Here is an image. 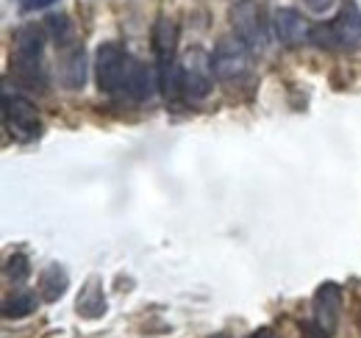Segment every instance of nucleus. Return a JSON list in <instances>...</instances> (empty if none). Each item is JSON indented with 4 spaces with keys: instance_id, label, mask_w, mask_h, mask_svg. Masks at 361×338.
Listing matches in <instances>:
<instances>
[{
    "instance_id": "nucleus-16",
    "label": "nucleus",
    "mask_w": 361,
    "mask_h": 338,
    "mask_svg": "<svg viewBox=\"0 0 361 338\" xmlns=\"http://www.w3.org/2000/svg\"><path fill=\"white\" fill-rule=\"evenodd\" d=\"M37 294L34 292H17L14 296H8L6 302H3V316L6 319H25V316H31L34 311H37Z\"/></svg>"
},
{
    "instance_id": "nucleus-4",
    "label": "nucleus",
    "mask_w": 361,
    "mask_h": 338,
    "mask_svg": "<svg viewBox=\"0 0 361 338\" xmlns=\"http://www.w3.org/2000/svg\"><path fill=\"white\" fill-rule=\"evenodd\" d=\"M212 56H206L203 50H189L180 58V94L186 100H203L212 92Z\"/></svg>"
},
{
    "instance_id": "nucleus-8",
    "label": "nucleus",
    "mask_w": 361,
    "mask_h": 338,
    "mask_svg": "<svg viewBox=\"0 0 361 338\" xmlns=\"http://www.w3.org/2000/svg\"><path fill=\"white\" fill-rule=\"evenodd\" d=\"M59 78L67 89H81L87 84V56H84V47L81 44H64L61 50V58H59Z\"/></svg>"
},
{
    "instance_id": "nucleus-1",
    "label": "nucleus",
    "mask_w": 361,
    "mask_h": 338,
    "mask_svg": "<svg viewBox=\"0 0 361 338\" xmlns=\"http://www.w3.org/2000/svg\"><path fill=\"white\" fill-rule=\"evenodd\" d=\"M131 67V56L117 42H103L94 53V81L103 94L123 92L126 75Z\"/></svg>"
},
{
    "instance_id": "nucleus-15",
    "label": "nucleus",
    "mask_w": 361,
    "mask_h": 338,
    "mask_svg": "<svg viewBox=\"0 0 361 338\" xmlns=\"http://www.w3.org/2000/svg\"><path fill=\"white\" fill-rule=\"evenodd\" d=\"M78 313L84 319H100L106 313V296L97 289V280H92L84 289V294L78 296Z\"/></svg>"
},
{
    "instance_id": "nucleus-5",
    "label": "nucleus",
    "mask_w": 361,
    "mask_h": 338,
    "mask_svg": "<svg viewBox=\"0 0 361 338\" xmlns=\"http://www.w3.org/2000/svg\"><path fill=\"white\" fill-rule=\"evenodd\" d=\"M233 34L250 44V50H262L267 44V28L262 20V8L256 0H236L228 11Z\"/></svg>"
},
{
    "instance_id": "nucleus-7",
    "label": "nucleus",
    "mask_w": 361,
    "mask_h": 338,
    "mask_svg": "<svg viewBox=\"0 0 361 338\" xmlns=\"http://www.w3.org/2000/svg\"><path fill=\"white\" fill-rule=\"evenodd\" d=\"M272 28H275V37L281 39V44H286V47L303 44L309 39V31H312L306 25L303 14L295 11V8H278L275 17H272Z\"/></svg>"
},
{
    "instance_id": "nucleus-22",
    "label": "nucleus",
    "mask_w": 361,
    "mask_h": 338,
    "mask_svg": "<svg viewBox=\"0 0 361 338\" xmlns=\"http://www.w3.org/2000/svg\"><path fill=\"white\" fill-rule=\"evenodd\" d=\"M250 338H278L275 333H272L270 327H259L256 333H250Z\"/></svg>"
},
{
    "instance_id": "nucleus-20",
    "label": "nucleus",
    "mask_w": 361,
    "mask_h": 338,
    "mask_svg": "<svg viewBox=\"0 0 361 338\" xmlns=\"http://www.w3.org/2000/svg\"><path fill=\"white\" fill-rule=\"evenodd\" d=\"M306 3V8L309 11H314V14H325V11H331L339 0H303Z\"/></svg>"
},
{
    "instance_id": "nucleus-21",
    "label": "nucleus",
    "mask_w": 361,
    "mask_h": 338,
    "mask_svg": "<svg viewBox=\"0 0 361 338\" xmlns=\"http://www.w3.org/2000/svg\"><path fill=\"white\" fill-rule=\"evenodd\" d=\"M56 0H20V8L23 11H42L47 6H53Z\"/></svg>"
},
{
    "instance_id": "nucleus-13",
    "label": "nucleus",
    "mask_w": 361,
    "mask_h": 338,
    "mask_svg": "<svg viewBox=\"0 0 361 338\" xmlns=\"http://www.w3.org/2000/svg\"><path fill=\"white\" fill-rule=\"evenodd\" d=\"M67 289H70V275L64 272V266L50 263V266L42 269V275H39V296L45 302H59L61 296L67 294Z\"/></svg>"
},
{
    "instance_id": "nucleus-14",
    "label": "nucleus",
    "mask_w": 361,
    "mask_h": 338,
    "mask_svg": "<svg viewBox=\"0 0 361 338\" xmlns=\"http://www.w3.org/2000/svg\"><path fill=\"white\" fill-rule=\"evenodd\" d=\"M42 47H45V31L37 25H23L14 34V50L23 58H42Z\"/></svg>"
},
{
    "instance_id": "nucleus-18",
    "label": "nucleus",
    "mask_w": 361,
    "mask_h": 338,
    "mask_svg": "<svg viewBox=\"0 0 361 338\" xmlns=\"http://www.w3.org/2000/svg\"><path fill=\"white\" fill-rule=\"evenodd\" d=\"M3 272H6V280L8 283H25L28 280V275H31V266H28V258L23 253H14L6 258V266H3Z\"/></svg>"
},
{
    "instance_id": "nucleus-19",
    "label": "nucleus",
    "mask_w": 361,
    "mask_h": 338,
    "mask_svg": "<svg viewBox=\"0 0 361 338\" xmlns=\"http://www.w3.org/2000/svg\"><path fill=\"white\" fill-rule=\"evenodd\" d=\"M47 34L56 39L59 44H70V37H73V23L67 14H50L45 20Z\"/></svg>"
},
{
    "instance_id": "nucleus-17",
    "label": "nucleus",
    "mask_w": 361,
    "mask_h": 338,
    "mask_svg": "<svg viewBox=\"0 0 361 338\" xmlns=\"http://www.w3.org/2000/svg\"><path fill=\"white\" fill-rule=\"evenodd\" d=\"M309 42L319 47V50H334L339 47V37H336V28H334V20L331 23H317L314 28L309 31Z\"/></svg>"
},
{
    "instance_id": "nucleus-3",
    "label": "nucleus",
    "mask_w": 361,
    "mask_h": 338,
    "mask_svg": "<svg viewBox=\"0 0 361 338\" xmlns=\"http://www.w3.org/2000/svg\"><path fill=\"white\" fill-rule=\"evenodd\" d=\"M212 70H214V78L223 84L239 81L250 70V44L239 39L236 34L223 37L212 53Z\"/></svg>"
},
{
    "instance_id": "nucleus-6",
    "label": "nucleus",
    "mask_w": 361,
    "mask_h": 338,
    "mask_svg": "<svg viewBox=\"0 0 361 338\" xmlns=\"http://www.w3.org/2000/svg\"><path fill=\"white\" fill-rule=\"evenodd\" d=\"M312 311H314L317 330L322 333V338H331L339 327V319H342V289L331 280L322 283L314 292Z\"/></svg>"
},
{
    "instance_id": "nucleus-10",
    "label": "nucleus",
    "mask_w": 361,
    "mask_h": 338,
    "mask_svg": "<svg viewBox=\"0 0 361 338\" xmlns=\"http://www.w3.org/2000/svg\"><path fill=\"white\" fill-rule=\"evenodd\" d=\"M156 89H159V75H156L150 67H145V64H139L136 58H131V67H128L123 92H126L128 97H134V100L142 103V100H150Z\"/></svg>"
},
{
    "instance_id": "nucleus-2",
    "label": "nucleus",
    "mask_w": 361,
    "mask_h": 338,
    "mask_svg": "<svg viewBox=\"0 0 361 338\" xmlns=\"http://www.w3.org/2000/svg\"><path fill=\"white\" fill-rule=\"evenodd\" d=\"M3 123H6V130L20 142H34L42 133V120L37 106L23 94L3 92Z\"/></svg>"
},
{
    "instance_id": "nucleus-9",
    "label": "nucleus",
    "mask_w": 361,
    "mask_h": 338,
    "mask_svg": "<svg viewBox=\"0 0 361 338\" xmlns=\"http://www.w3.org/2000/svg\"><path fill=\"white\" fill-rule=\"evenodd\" d=\"M153 53H156V61L159 67H167L176 61V47H178V25L170 20V17H159L156 25H153Z\"/></svg>"
},
{
    "instance_id": "nucleus-12",
    "label": "nucleus",
    "mask_w": 361,
    "mask_h": 338,
    "mask_svg": "<svg viewBox=\"0 0 361 338\" xmlns=\"http://www.w3.org/2000/svg\"><path fill=\"white\" fill-rule=\"evenodd\" d=\"M11 70L17 75V81L28 89H37V92H45L47 86V73L42 67V58H23V56H14L11 58Z\"/></svg>"
},
{
    "instance_id": "nucleus-11",
    "label": "nucleus",
    "mask_w": 361,
    "mask_h": 338,
    "mask_svg": "<svg viewBox=\"0 0 361 338\" xmlns=\"http://www.w3.org/2000/svg\"><path fill=\"white\" fill-rule=\"evenodd\" d=\"M334 28L339 37V47H356L361 42V11L353 0H348L334 17Z\"/></svg>"
}]
</instances>
